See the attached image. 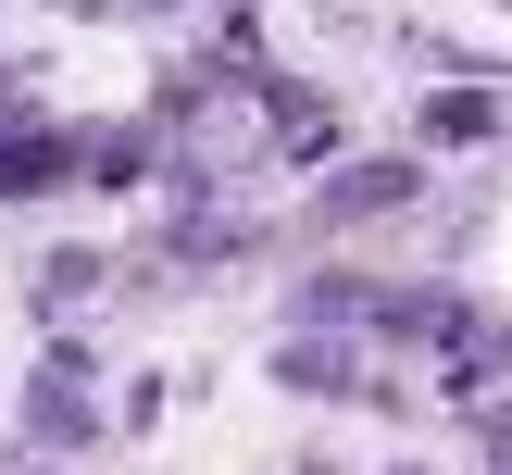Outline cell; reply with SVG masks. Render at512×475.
Segmentation results:
<instances>
[{
	"mask_svg": "<svg viewBox=\"0 0 512 475\" xmlns=\"http://www.w3.org/2000/svg\"><path fill=\"white\" fill-rule=\"evenodd\" d=\"M388 200H413V163H363V175H338V200H325V213H388Z\"/></svg>",
	"mask_w": 512,
	"mask_h": 475,
	"instance_id": "obj_1",
	"label": "cell"
}]
</instances>
